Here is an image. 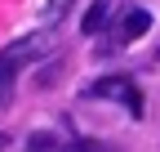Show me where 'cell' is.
<instances>
[{
  "label": "cell",
  "mask_w": 160,
  "mask_h": 152,
  "mask_svg": "<svg viewBox=\"0 0 160 152\" xmlns=\"http://www.w3.org/2000/svg\"><path fill=\"white\" fill-rule=\"evenodd\" d=\"M53 45V31L49 27H40V31H27V36H18V41H9L5 49H0V63L5 67H27V63H36V58H45V49Z\"/></svg>",
  "instance_id": "1"
},
{
  "label": "cell",
  "mask_w": 160,
  "mask_h": 152,
  "mask_svg": "<svg viewBox=\"0 0 160 152\" xmlns=\"http://www.w3.org/2000/svg\"><path fill=\"white\" fill-rule=\"evenodd\" d=\"M89 99H120L133 117H142V94H138V85L129 81V76H102V81H93Z\"/></svg>",
  "instance_id": "2"
},
{
  "label": "cell",
  "mask_w": 160,
  "mask_h": 152,
  "mask_svg": "<svg viewBox=\"0 0 160 152\" xmlns=\"http://www.w3.org/2000/svg\"><path fill=\"white\" fill-rule=\"evenodd\" d=\"M147 27H151V14H147V9H129V14H125V23H120V36H116V41H120V45H129V41H138Z\"/></svg>",
  "instance_id": "3"
},
{
  "label": "cell",
  "mask_w": 160,
  "mask_h": 152,
  "mask_svg": "<svg viewBox=\"0 0 160 152\" xmlns=\"http://www.w3.org/2000/svg\"><path fill=\"white\" fill-rule=\"evenodd\" d=\"M102 23H107V0H93V9L80 18V31L93 36V31H102Z\"/></svg>",
  "instance_id": "4"
},
{
  "label": "cell",
  "mask_w": 160,
  "mask_h": 152,
  "mask_svg": "<svg viewBox=\"0 0 160 152\" xmlns=\"http://www.w3.org/2000/svg\"><path fill=\"white\" fill-rule=\"evenodd\" d=\"M67 9H71V0H49V5H45V23L58 27V23L67 18Z\"/></svg>",
  "instance_id": "5"
},
{
  "label": "cell",
  "mask_w": 160,
  "mask_h": 152,
  "mask_svg": "<svg viewBox=\"0 0 160 152\" xmlns=\"http://www.w3.org/2000/svg\"><path fill=\"white\" fill-rule=\"evenodd\" d=\"M27 152H62V143H58V139H49V134H36Z\"/></svg>",
  "instance_id": "6"
}]
</instances>
